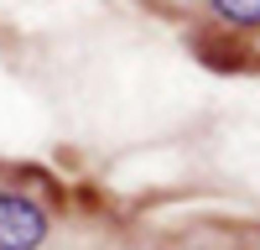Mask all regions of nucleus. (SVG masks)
Returning <instances> with one entry per match:
<instances>
[{
  "mask_svg": "<svg viewBox=\"0 0 260 250\" xmlns=\"http://www.w3.org/2000/svg\"><path fill=\"white\" fill-rule=\"evenodd\" d=\"M52 240V208L31 188L0 182V250H47Z\"/></svg>",
  "mask_w": 260,
  "mask_h": 250,
  "instance_id": "nucleus-1",
  "label": "nucleus"
},
{
  "mask_svg": "<svg viewBox=\"0 0 260 250\" xmlns=\"http://www.w3.org/2000/svg\"><path fill=\"white\" fill-rule=\"evenodd\" d=\"M198 11L229 42H255L260 37V0H198Z\"/></svg>",
  "mask_w": 260,
  "mask_h": 250,
  "instance_id": "nucleus-2",
  "label": "nucleus"
}]
</instances>
